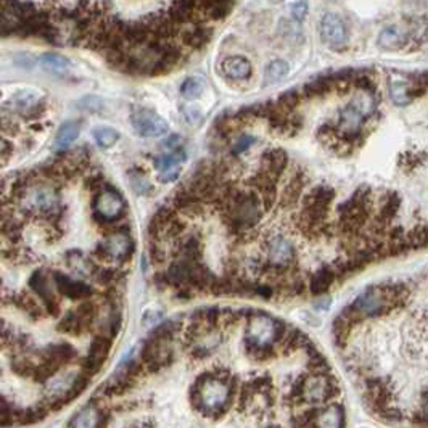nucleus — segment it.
Returning a JSON list of instances; mask_svg holds the SVG:
<instances>
[{
	"label": "nucleus",
	"instance_id": "nucleus-2",
	"mask_svg": "<svg viewBox=\"0 0 428 428\" xmlns=\"http://www.w3.org/2000/svg\"><path fill=\"white\" fill-rule=\"evenodd\" d=\"M286 327L280 319L272 317L264 311L248 313V327L247 338H245V348L250 359L256 362H266L274 359L277 356V346L284 338Z\"/></svg>",
	"mask_w": 428,
	"mask_h": 428
},
{
	"label": "nucleus",
	"instance_id": "nucleus-32",
	"mask_svg": "<svg viewBox=\"0 0 428 428\" xmlns=\"http://www.w3.org/2000/svg\"><path fill=\"white\" fill-rule=\"evenodd\" d=\"M304 97L303 93H301L300 89H291V91L282 93V95L277 98V105H279L282 110L290 113V111H296V108H298L301 103H303Z\"/></svg>",
	"mask_w": 428,
	"mask_h": 428
},
{
	"label": "nucleus",
	"instance_id": "nucleus-10",
	"mask_svg": "<svg viewBox=\"0 0 428 428\" xmlns=\"http://www.w3.org/2000/svg\"><path fill=\"white\" fill-rule=\"evenodd\" d=\"M133 240L128 234L115 232L102 240L97 255L106 261H126L133 253Z\"/></svg>",
	"mask_w": 428,
	"mask_h": 428
},
{
	"label": "nucleus",
	"instance_id": "nucleus-41",
	"mask_svg": "<svg viewBox=\"0 0 428 428\" xmlns=\"http://www.w3.org/2000/svg\"><path fill=\"white\" fill-rule=\"evenodd\" d=\"M255 142H256V139L253 137V135H248V134L240 135V137L235 139V142L232 145V155L234 157H237V155L247 152V150L250 148Z\"/></svg>",
	"mask_w": 428,
	"mask_h": 428
},
{
	"label": "nucleus",
	"instance_id": "nucleus-8",
	"mask_svg": "<svg viewBox=\"0 0 428 428\" xmlns=\"http://www.w3.org/2000/svg\"><path fill=\"white\" fill-rule=\"evenodd\" d=\"M131 122L135 133L142 137H161L168 133V122L148 108H134L131 113Z\"/></svg>",
	"mask_w": 428,
	"mask_h": 428
},
{
	"label": "nucleus",
	"instance_id": "nucleus-46",
	"mask_svg": "<svg viewBox=\"0 0 428 428\" xmlns=\"http://www.w3.org/2000/svg\"><path fill=\"white\" fill-rule=\"evenodd\" d=\"M3 406H5V403H2V401H0V412H2V409H3Z\"/></svg>",
	"mask_w": 428,
	"mask_h": 428
},
{
	"label": "nucleus",
	"instance_id": "nucleus-43",
	"mask_svg": "<svg viewBox=\"0 0 428 428\" xmlns=\"http://www.w3.org/2000/svg\"><path fill=\"white\" fill-rule=\"evenodd\" d=\"M291 13H293V18L296 21H303L306 13H308V3L303 2V0L298 3H295V5L291 7Z\"/></svg>",
	"mask_w": 428,
	"mask_h": 428
},
{
	"label": "nucleus",
	"instance_id": "nucleus-14",
	"mask_svg": "<svg viewBox=\"0 0 428 428\" xmlns=\"http://www.w3.org/2000/svg\"><path fill=\"white\" fill-rule=\"evenodd\" d=\"M185 161V153L182 150L164 153L161 157L155 158V168L159 172V181L172 182L181 174V164Z\"/></svg>",
	"mask_w": 428,
	"mask_h": 428
},
{
	"label": "nucleus",
	"instance_id": "nucleus-1",
	"mask_svg": "<svg viewBox=\"0 0 428 428\" xmlns=\"http://www.w3.org/2000/svg\"><path fill=\"white\" fill-rule=\"evenodd\" d=\"M411 289L403 282L369 286L352 303L345 308L357 322L364 319L387 316V314L403 309L407 304Z\"/></svg>",
	"mask_w": 428,
	"mask_h": 428
},
{
	"label": "nucleus",
	"instance_id": "nucleus-37",
	"mask_svg": "<svg viewBox=\"0 0 428 428\" xmlns=\"http://www.w3.org/2000/svg\"><path fill=\"white\" fill-rule=\"evenodd\" d=\"M76 316L79 319V322L82 324V327L87 328L91 327V324L93 322V319H95V304L91 303V301H84V303H81L78 306L76 311Z\"/></svg>",
	"mask_w": 428,
	"mask_h": 428
},
{
	"label": "nucleus",
	"instance_id": "nucleus-7",
	"mask_svg": "<svg viewBox=\"0 0 428 428\" xmlns=\"http://www.w3.org/2000/svg\"><path fill=\"white\" fill-rule=\"evenodd\" d=\"M266 262L277 271L290 272L296 264L295 245L284 235H272L266 242Z\"/></svg>",
	"mask_w": 428,
	"mask_h": 428
},
{
	"label": "nucleus",
	"instance_id": "nucleus-25",
	"mask_svg": "<svg viewBox=\"0 0 428 428\" xmlns=\"http://www.w3.org/2000/svg\"><path fill=\"white\" fill-rule=\"evenodd\" d=\"M356 324H359V322H357L356 319L346 311V309H343V311L338 314V316L335 317V321H333V338H335L337 346H340V348L346 346L348 338H350L352 327H354Z\"/></svg>",
	"mask_w": 428,
	"mask_h": 428
},
{
	"label": "nucleus",
	"instance_id": "nucleus-35",
	"mask_svg": "<svg viewBox=\"0 0 428 428\" xmlns=\"http://www.w3.org/2000/svg\"><path fill=\"white\" fill-rule=\"evenodd\" d=\"M390 95L396 105H407L411 103V95H409V84L403 81H393L390 86Z\"/></svg>",
	"mask_w": 428,
	"mask_h": 428
},
{
	"label": "nucleus",
	"instance_id": "nucleus-22",
	"mask_svg": "<svg viewBox=\"0 0 428 428\" xmlns=\"http://www.w3.org/2000/svg\"><path fill=\"white\" fill-rule=\"evenodd\" d=\"M41 68L54 78H67L71 73V63L68 58L58 54H44L39 58Z\"/></svg>",
	"mask_w": 428,
	"mask_h": 428
},
{
	"label": "nucleus",
	"instance_id": "nucleus-33",
	"mask_svg": "<svg viewBox=\"0 0 428 428\" xmlns=\"http://www.w3.org/2000/svg\"><path fill=\"white\" fill-rule=\"evenodd\" d=\"M427 161V155L423 152H406L399 157V166L404 172H412L417 168L423 166Z\"/></svg>",
	"mask_w": 428,
	"mask_h": 428
},
{
	"label": "nucleus",
	"instance_id": "nucleus-26",
	"mask_svg": "<svg viewBox=\"0 0 428 428\" xmlns=\"http://www.w3.org/2000/svg\"><path fill=\"white\" fill-rule=\"evenodd\" d=\"M41 105L39 97L32 91H21L10 98V108L18 115H32Z\"/></svg>",
	"mask_w": 428,
	"mask_h": 428
},
{
	"label": "nucleus",
	"instance_id": "nucleus-42",
	"mask_svg": "<svg viewBox=\"0 0 428 428\" xmlns=\"http://www.w3.org/2000/svg\"><path fill=\"white\" fill-rule=\"evenodd\" d=\"M79 106L84 108L86 111H97L100 110L102 100L97 97H86L84 100H81V103H79Z\"/></svg>",
	"mask_w": 428,
	"mask_h": 428
},
{
	"label": "nucleus",
	"instance_id": "nucleus-30",
	"mask_svg": "<svg viewBox=\"0 0 428 428\" xmlns=\"http://www.w3.org/2000/svg\"><path fill=\"white\" fill-rule=\"evenodd\" d=\"M79 135V124L78 122H65L63 126H61L58 133H56V137H55V148L58 150H65L68 148L69 145H71L74 140L78 139Z\"/></svg>",
	"mask_w": 428,
	"mask_h": 428
},
{
	"label": "nucleus",
	"instance_id": "nucleus-40",
	"mask_svg": "<svg viewBox=\"0 0 428 428\" xmlns=\"http://www.w3.org/2000/svg\"><path fill=\"white\" fill-rule=\"evenodd\" d=\"M131 183H133V189L137 194L145 195L152 190V183L148 182V179L142 172H131Z\"/></svg>",
	"mask_w": 428,
	"mask_h": 428
},
{
	"label": "nucleus",
	"instance_id": "nucleus-11",
	"mask_svg": "<svg viewBox=\"0 0 428 428\" xmlns=\"http://www.w3.org/2000/svg\"><path fill=\"white\" fill-rule=\"evenodd\" d=\"M319 31H321L322 41L326 42L328 47H332V49L338 50L346 45L348 41L346 26L341 18L335 15V13L332 12L324 13L321 23H319Z\"/></svg>",
	"mask_w": 428,
	"mask_h": 428
},
{
	"label": "nucleus",
	"instance_id": "nucleus-3",
	"mask_svg": "<svg viewBox=\"0 0 428 428\" xmlns=\"http://www.w3.org/2000/svg\"><path fill=\"white\" fill-rule=\"evenodd\" d=\"M232 398V379L223 375H201L190 390V401L194 407L208 417H219L227 412Z\"/></svg>",
	"mask_w": 428,
	"mask_h": 428
},
{
	"label": "nucleus",
	"instance_id": "nucleus-20",
	"mask_svg": "<svg viewBox=\"0 0 428 428\" xmlns=\"http://www.w3.org/2000/svg\"><path fill=\"white\" fill-rule=\"evenodd\" d=\"M337 89V79L333 74H327V76H319L313 81L306 82L303 87H300L301 93H303L304 100L309 98H324L328 93L333 92Z\"/></svg>",
	"mask_w": 428,
	"mask_h": 428
},
{
	"label": "nucleus",
	"instance_id": "nucleus-24",
	"mask_svg": "<svg viewBox=\"0 0 428 428\" xmlns=\"http://www.w3.org/2000/svg\"><path fill=\"white\" fill-rule=\"evenodd\" d=\"M335 282H337V272L333 269V266H324L311 275V280H309L308 286L313 295L319 296L326 293Z\"/></svg>",
	"mask_w": 428,
	"mask_h": 428
},
{
	"label": "nucleus",
	"instance_id": "nucleus-17",
	"mask_svg": "<svg viewBox=\"0 0 428 428\" xmlns=\"http://www.w3.org/2000/svg\"><path fill=\"white\" fill-rule=\"evenodd\" d=\"M399 208H401V196H399L396 192H385V194L380 196L377 214H375L374 219L377 221V223L390 227L392 221L396 218V214L399 213Z\"/></svg>",
	"mask_w": 428,
	"mask_h": 428
},
{
	"label": "nucleus",
	"instance_id": "nucleus-27",
	"mask_svg": "<svg viewBox=\"0 0 428 428\" xmlns=\"http://www.w3.org/2000/svg\"><path fill=\"white\" fill-rule=\"evenodd\" d=\"M76 354L74 348L68 343H56V345H52L49 350H47L44 354H42V359L52 362L56 367H61L63 364H67Z\"/></svg>",
	"mask_w": 428,
	"mask_h": 428
},
{
	"label": "nucleus",
	"instance_id": "nucleus-5",
	"mask_svg": "<svg viewBox=\"0 0 428 428\" xmlns=\"http://www.w3.org/2000/svg\"><path fill=\"white\" fill-rule=\"evenodd\" d=\"M374 210L372 189L367 185L357 187L350 199L338 206V232L341 237L359 235Z\"/></svg>",
	"mask_w": 428,
	"mask_h": 428
},
{
	"label": "nucleus",
	"instance_id": "nucleus-34",
	"mask_svg": "<svg viewBox=\"0 0 428 428\" xmlns=\"http://www.w3.org/2000/svg\"><path fill=\"white\" fill-rule=\"evenodd\" d=\"M409 41L414 42V44H422L423 41L427 39L428 36V20L427 18H414L412 25H409L407 30Z\"/></svg>",
	"mask_w": 428,
	"mask_h": 428
},
{
	"label": "nucleus",
	"instance_id": "nucleus-21",
	"mask_svg": "<svg viewBox=\"0 0 428 428\" xmlns=\"http://www.w3.org/2000/svg\"><path fill=\"white\" fill-rule=\"evenodd\" d=\"M223 73L232 81H245L251 74V63L245 56H229L223 61Z\"/></svg>",
	"mask_w": 428,
	"mask_h": 428
},
{
	"label": "nucleus",
	"instance_id": "nucleus-31",
	"mask_svg": "<svg viewBox=\"0 0 428 428\" xmlns=\"http://www.w3.org/2000/svg\"><path fill=\"white\" fill-rule=\"evenodd\" d=\"M286 73H289V65L284 60L271 61L264 73V84L266 86H274L286 76Z\"/></svg>",
	"mask_w": 428,
	"mask_h": 428
},
{
	"label": "nucleus",
	"instance_id": "nucleus-9",
	"mask_svg": "<svg viewBox=\"0 0 428 428\" xmlns=\"http://www.w3.org/2000/svg\"><path fill=\"white\" fill-rule=\"evenodd\" d=\"M364 388L367 404L375 414H382L385 409L393 406V390L390 388L388 380L382 377H365Z\"/></svg>",
	"mask_w": 428,
	"mask_h": 428
},
{
	"label": "nucleus",
	"instance_id": "nucleus-23",
	"mask_svg": "<svg viewBox=\"0 0 428 428\" xmlns=\"http://www.w3.org/2000/svg\"><path fill=\"white\" fill-rule=\"evenodd\" d=\"M407 30H403L401 26H390L380 32L379 45L385 50H399L409 44Z\"/></svg>",
	"mask_w": 428,
	"mask_h": 428
},
{
	"label": "nucleus",
	"instance_id": "nucleus-45",
	"mask_svg": "<svg viewBox=\"0 0 428 428\" xmlns=\"http://www.w3.org/2000/svg\"><path fill=\"white\" fill-rule=\"evenodd\" d=\"M10 155H12V145L8 144L5 139L0 137V163L5 161Z\"/></svg>",
	"mask_w": 428,
	"mask_h": 428
},
{
	"label": "nucleus",
	"instance_id": "nucleus-16",
	"mask_svg": "<svg viewBox=\"0 0 428 428\" xmlns=\"http://www.w3.org/2000/svg\"><path fill=\"white\" fill-rule=\"evenodd\" d=\"M313 428H345V409L335 403L327 404L326 407H316Z\"/></svg>",
	"mask_w": 428,
	"mask_h": 428
},
{
	"label": "nucleus",
	"instance_id": "nucleus-36",
	"mask_svg": "<svg viewBox=\"0 0 428 428\" xmlns=\"http://www.w3.org/2000/svg\"><path fill=\"white\" fill-rule=\"evenodd\" d=\"M181 93L187 100H195V98H199L203 93V84L196 78L185 79L181 86Z\"/></svg>",
	"mask_w": 428,
	"mask_h": 428
},
{
	"label": "nucleus",
	"instance_id": "nucleus-44",
	"mask_svg": "<svg viewBox=\"0 0 428 428\" xmlns=\"http://www.w3.org/2000/svg\"><path fill=\"white\" fill-rule=\"evenodd\" d=\"M412 423H414V425L420 427V428H428V411H425V409H423V411L414 414V416H412Z\"/></svg>",
	"mask_w": 428,
	"mask_h": 428
},
{
	"label": "nucleus",
	"instance_id": "nucleus-4",
	"mask_svg": "<svg viewBox=\"0 0 428 428\" xmlns=\"http://www.w3.org/2000/svg\"><path fill=\"white\" fill-rule=\"evenodd\" d=\"M337 396H340V385L337 383L335 377L330 372H309L296 382L289 396L285 398V401L290 407H296L300 404L321 406V404L333 401Z\"/></svg>",
	"mask_w": 428,
	"mask_h": 428
},
{
	"label": "nucleus",
	"instance_id": "nucleus-6",
	"mask_svg": "<svg viewBox=\"0 0 428 428\" xmlns=\"http://www.w3.org/2000/svg\"><path fill=\"white\" fill-rule=\"evenodd\" d=\"M20 205L27 214L55 216L60 211V196L50 182L31 181L20 187Z\"/></svg>",
	"mask_w": 428,
	"mask_h": 428
},
{
	"label": "nucleus",
	"instance_id": "nucleus-18",
	"mask_svg": "<svg viewBox=\"0 0 428 428\" xmlns=\"http://www.w3.org/2000/svg\"><path fill=\"white\" fill-rule=\"evenodd\" d=\"M289 166V155L282 148L266 150L261 157V169L274 176L277 181L282 177V174L286 171Z\"/></svg>",
	"mask_w": 428,
	"mask_h": 428
},
{
	"label": "nucleus",
	"instance_id": "nucleus-28",
	"mask_svg": "<svg viewBox=\"0 0 428 428\" xmlns=\"http://www.w3.org/2000/svg\"><path fill=\"white\" fill-rule=\"evenodd\" d=\"M211 34H213V31H211L210 27L201 26V25H194L187 31H183L182 41H183V44H185L187 47H190V49H201V47H205L206 44H208L211 39Z\"/></svg>",
	"mask_w": 428,
	"mask_h": 428
},
{
	"label": "nucleus",
	"instance_id": "nucleus-39",
	"mask_svg": "<svg viewBox=\"0 0 428 428\" xmlns=\"http://www.w3.org/2000/svg\"><path fill=\"white\" fill-rule=\"evenodd\" d=\"M314 412H316V409H309V411L296 414V416L291 417V427L293 428H313Z\"/></svg>",
	"mask_w": 428,
	"mask_h": 428
},
{
	"label": "nucleus",
	"instance_id": "nucleus-19",
	"mask_svg": "<svg viewBox=\"0 0 428 428\" xmlns=\"http://www.w3.org/2000/svg\"><path fill=\"white\" fill-rule=\"evenodd\" d=\"M54 282H55L56 289H58L65 296H67V298L84 300L92 293L91 286L89 285L82 284V282H76L74 279H71L69 275L58 274V272L54 274Z\"/></svg>",
	"mask_w": 428,
	"mask_h": 428
},
{
	"label": "nucleus",
	"instance_id": "nucleus-47",
	"mask_svg": "<svg viewBox=\"0 0 428 428\" xmlns=\"http://www.w3.org/2000/svg\"><path fill=\"white\" fill-rule=\"evenodd\" d=\"M274 428H282V427H274Z\"/></svg>",
	"mask_w": 428,
	"mask_h": 428
},
{
	"label": "nucleus",
	"instance_id": "nucleus-12",
	"mask_svg": "<svg viewBox=\"0 0 428 428\" xmlns=\"http://www.w3.org/2000/svg\"><path fill=\"white\" fill-rule=\"evenodd\" d=\"M124 200L117 192L111 189L102 190L93 201V210L103 221H115L124 213Z\"/></svg>",
	"mask_w": 428,
	"mask_h": 428
},
{
	"label": "nucleus",
	"instance_id": "nucleus-13",
	"mask_svg": "<svg viewBox=\"0 0 428 428\" xmlns=\"http://www.w3.org/2000/svg\"><path fill=\"white\" fill-rule=\"evenodd\" d=\"M306 179H308V176H306L304 169L296 166L293 174H291L289 182L285 183L284 189H282L280 195H279V205L282 206V208H295L296 205L301 201V195H303V190H304V185H306Z\"/></svg>",
	"mask_w": 428,
	"mask_h": 428
},
{
	"label": "nucleus",
	"instance_id": "nucleus-15",
	"mask_svg": "<svg viewBox=\"0 0 428 428\" xmlns=\"http://www.w3.org/2000/svg\"><path fill=\"white\" fill-rule=\"evenodd\" d=\"M111 348V338L106 337H97L93 338L91 343V348H89V356L86 362H84V372L87 375H93L100 370V367L105 362L108 352H110Z\"/></svg>",
	"mask_w": 428,
	"mask_h": 428
},
{
	"label": "nucleus",
	"instance_id": "nucleus-38",
	"mask_svg": "<svg viewBox=\"0 0 428 428\" xmlns=\"http://www.w3.org/2000/svg\"><path fill=\"white\" fill-rule=\"evenodd\" d=\"M93 137H95L97 144L103 148L111 147V145L116 144V140L120 139V134L116 133L115 129L111 128H98L93 131Z\"/></svg>",
	"mask_w": 428,
	"mask_h": 428
},
{
	"label": "nucleus",
	"instance_id": "nucleus-29",
	"mask_svg": "<svg viewBox=\"0 0 428 428\" xmlns=\"http://www.w3.org/2000/svg\"><path fill=\"white\" fill-rule=\"evenodd\" d=\"M102 422V414L95 404L86 406L81 412L74 417L71 428H98Z\"/></svg>",
	"mask_w": 428,
	"mask_h": 428
}]
</instances>
